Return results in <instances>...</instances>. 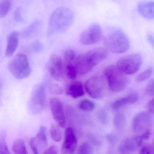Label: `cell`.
<instances>
[{
	"instance_id": "1",
	"label": "cell",
	"mask_w": 154,
	"mask_h": 154,
	"mask_svg": "<svg viewBox=\"0 0 154 154\" xmlns=\"http://www.w3.org/2000/svg\"><path fill=\"white\" fill-rule=\"evenodd\" d=\"M108 55L107 49L102 48H93L77 55L74 64L78 74L83 75L90 72L94 66L106 59Z\"/></svg>"
},
{
	"instance_id": "2",
	"label": "cell",
	"mask_w": 154,
	"mask_h": 154,
	"mask_svg": "<svg viewBox=\"0 0 154 154\" xmlns=\"http://www.w3.org/2000/svg\"><path fill=\"white\" fill-rule=\"evenodd\" d=\"M74 15L71 9L65 7L56 9L51 14L48 25V35L65 32L72 26Z\"/></svg>"
},
{
	"instance_id": "3",
	"label": "cell",
	"mask_w": 154,
	"mask_h": 154,
	"mask_svg": "<svg viewBox=\"0 0 154 154\" xmlns=\"http://www.w3.org/2000/svg\"><path fill=\"white\" fill-rule=\"evenodd\" d=\"M103 44L108 52L114 54L125 53L130 47L128 38L122 31L119 29L108 33L104 37Z\"/></svg>"
},
{
	"instance_id": "4",
	"label": "cell",
	"mask_w": 154,
	"mask_h": 154,
	"mask_svg": "<svg viewBox=\"0 0 154 154\" xmlns=\"http://www.w3.org/2000/svg\"><path fill=\"white\" fill-rule=\"evenodd\" d=\"M104 74L109 88L113 92H119L126 89L129 80L128 75L116 66L111 65L104 70Z\"/></svg>"
},
{
	"instance_id": "5",
	"label": "cell",
	"mask_w": 154,
	"mask_h": 154,
	"mask_svg": "<svg viewBox=\"0 0 154 154\" xmlns=\"http://www.w3.org/2000/svg\"><path fill=\"white\" fill-rule=\"evenodd\" d=\"M8 69L16 79L22 80L31 74V68L27 57L23 54H17L10 62Z\"/></svg>"
},
{
	"instance_id": "6",
	"label": "cell",
	"mask_w": 154,
	"mask_h": 154,
	"mask_svg": "<svg viewBox=\"0 0 154 154\" xmlns=\"http://www.w3.org/2000/svg\"><path fill=\"white\" fill-rule=\"evenodd\" d=\"M142 63L141 56L138 54H133L120 58L116 66L126 74L132 75L139 70Z\"/></svg>"
},
{
	"instance_id": "7",
	"label": "cell",
	"mask_w": 154,
	"mask_h": 154,
	"mask_svg": "<svg viewBox=\"0 0 154 154\" xmlns=\"http://www.w3.org/2000/svg\"><path fill=\"white\" fill-rule=\"evenodd\" d=\"M85 89L88 95L93 99L100 100L105 95L106 85L102 77L94 76L85 83Z\"/></svg>"
},
{
	"instance_id": "8",
	"label": "cell",
	"mask_w": 154,
	"mask_h": 154,
	"mask_svg": "<svg viewBox=\"0 0 154 154\" xmlns=\"http://www.w3.org/2000/svg\"><path fill=\"white\" fill-rule=\"evenodd\" d=\"M46 95L44 86L37 85L33 90L29 101V108L33 114H38L45 107Z\"/></svg>"
},
{
	"instance_id": "9",
	"label": "cell",
	"mask_w": 154,
	"mask_h": 154,
	"mask_svg": "<svg viewBox=\"0 0 154 154\" xmlns=\"http://www.w3.org/2000/svg\"><path fill=\"white\" fill-rule=\"evenodd\" d=\"M103 38V31L98 24H92L82 32L79 37V42L82 45H91L97 44Z\"/></svg>"
},
{
	"instance_id": "10",
	"label": "cell",
	"mask_w": 154,
	"mask_h": 154,
	"mask_svg": "<svg viewBox=\"0 0 154 154\" xmlns=\"http://www.w3.org/2000/svg\"><path fill=\"white\" fill-rule=\"evenodd\" d=\"M153 119L149 112H140L135 115L132 120V128L137 132L149 130L153 126Z\"/></svg>"
},
{
	"instance_id": "11",
	"label": "cell",
	"mask_w": 154,
	"mask_h": 154,
	"mask_svg": "<svg viewBox=\"0 0 154 154\" xmlns=\"http://www.w3.org/2000/svg\"><path fill=\"white\" fill-rule=\"evenodd\" d=\"M48 70L50 75L54 80L62 81L65 73L64 64L62 58L57 55L52 54L48 61Z\"/></svg>"
},
{
	"instance_id": "12",
	"label": "cell",
	"mask_w": 154,
	"mask_h": 154,
	"mask_svg": "<svg viewBox=\"0 0 154 154\" xmlns=\"http://www.w3.org/2000/svg\"><path fill=\"white\" fill-rule=\"evenodd\" d=\"M144 141L141 135L129 137L121 142L119 151L122 154L133 153L141 147Z\"/></svg>"
},
{
	"instance_id": "13",
	"label": "cell",
	"mask_w": 154,
	"mask_h": 154,
	"mask_svg": "<svg viewBox=\"0 0 154 154\" xmlns=\"http://www.w3.org/2000/svg\"><path fill=\"white\" fill-rule=\"evenodd\" d=\"M49 104L52 115L56 122L60 127H65L66 120L62 102L57 98H53L50 99Z\"/></svg>"
},
{
	"instance_id": "14",
	"label": "cell",
	"mask_w": 154,
	"mask_h": 154,
	"mask_svg": "<svg viewBox=\"0 0 154 154\" xmlns=\"http://www.w3.org/2000/svg\"><path fill=\"white\" fill-rule=\"evenodd\" d=\"M65 137L61 152L63 154H72L77 146V139L72 128L68 127L66 129Z\"/></svg>"
},
{
	"instance_id": "15",
	"label": "cell",
	"mask_w": 154,
	"mask_h": 154,
	"mask_svg": "<svg viewBox=\"0 0 154 154\" xmlns=\"http://www.w3.org/2000/svg\"><path fill=\"white\" fill-rule=\"evenodd\" d=\"M20 34L17 31L11 32L8 37L6 55L8 57H11L16 52L18 46Z\"/></svg>"
},
{
	"instance_id": "16",
	"label": "cell",
	"mask_w": 154,
	"mask_h": 154,
	"mask_svg": "<svg viewBox=\"0 0 154 154\" xmlns=\"http://www.w3.org/2000/svg\"><path fill=\"white\" fill-rule=\"evenodd\" d=\"M66 93L72 98H76L82 97L84 94L82 84L80 82H72L67 85Z\"/></svg>"
},
{
	"instance_id": "17",
	"label": "cell",
	"mask_w": 154,
	"mask_h": 154,
	"mask_svg": "<svg viewBox=\"0 0 154 154\" xmlns=\"http://www.w3.org/2000/svg\"><path fill=\"white\" fill-rule=\"evenodd\" d=\"M138 11L143 17L146 19H154V2H147L140 3L138 7Z\"/></svg>"
},
{
	"instance_id": "18",
	"label": "cell",
	"mask_w": 154,
	"mask_h": 154,
	"mask_svg": "<svg viewBox=\"0 0 154 154\" xmlns=\"http://www.w3.org/2000/svg\"><path fill=\"white\" fill-rule=\"evenodd\" d=\"M138 100V96L137 94H131L113 102L112 104V108L113 110L119 109L124 106L135 103Z\"/></svg>"
},
{
	"instance_id": "19",
	"label": "cell",
	"mask_w": 154,
	"mask_h": 154,
	"mask_svg": "<svg viewBox=\"0 0 154 154\" xmlns=\"http://www.w3.org/2000/svg\"><path fill=\"white\" fill-rule=\"evenodd\" d=\"M42 22L40 20H35L23 29L20 32V35L23 38H30L35 36L39 31Z\"/></svg>"
},
{
	"instance_id": "20",
	"label": "cell",
	"mask_w": 154,
	"mask_h": 154,
	"mask_svg": "<svg viewBox=\"0 0 154 154\" xmlns=\"http://www.w3.org/2000/svg\"><path fill=\"white\" fill-rule=\"evenodd\" d=\"M35 138V142L39 150L42 151L48 146V139L46 135V128L45 126H42L39 128L38 132Z\"/></svg>"
},
{
	"instance_id": "21",
	"label": "cell",
	"mask_w": 154,
	"mask_h": 154,
	"mask_svg": "<svg viewBox=\"0 0 154 154\" xmlns=\"http://www.w3.org/2000/svg\"><path fill=\"white\" fill-rule=\"evenodd\" d=\"M74 62L72 63H64L65 73L67 78L72 80L75 79L78 74L77 69L75 65Z\"/></svg>"
},
{
	"instance_id": "22",
	"label": "cell",
	"mask_w": 154,
	"mask_h": 154,
	"mask_svg": "<svg viewBox=\"0 0 154 154\" xmlns=\"http://www.w3.org/2000/svg\"><path fill=\"white\" fill-rule=\"evenodd\" d=\"M12 150L16 154H27L28 151L24 140L22 139L16 140L12 146Z\"/></svg>"
},
{
	"instance_id": "23",
	"label": "cell",
	"mask_w": 154,
	"mask_h": 154,
	"mask_svg": "<svg viewBox=\"0 0 154 154\" xmlns=\"http://www.w3.org/2000/svg\"><path fill=\"white\" fill-rule=\"evenodd\" d=\"M127 119L123 113H117L113 119V125L116 129L121 130L127 125Z\"/></svg>"
},
{
	"instance_id": "24",
	"label": "cell",
	"mask_w": 154,
	"mask_h": 154,
	"mask_svg": "<svg viewBox=\"0 0 154 154\" xmlns=\"http://www.w3.org/2000/svg\"><path fill=\"white\" fill-rule=\"evenodd\" d=\"M11 0H1L0 2V17H5L10 10Z\"/></svg>"
},
{
	"instance_id": "25",
	"label": "cell",
	"mask_w": 154,
	"mask_h": 154,
	"mask_svg": "<svg viewBox=\"0 0 154 154\" xmlns=\"http://www.w3.org/2000/svg\"><path fill=\"white\" fill-rule=\"evenodd\" d=\"M79 108L84 111H92L95 108V104L88 99H84L79 103Z\"/></svg>"
},
{
	"instance_id": "26",
	"label": "cell",
	"mask_w": 154,
	"mask_h": 154,
	"mask_svg": "<svg viewBox=\"0 0 154 154\" xmlns=\"http://www.w3.org/2000/svg\"><path fill=\"white\" fill-rule=\"evenodd\" d=\"M51 137L56 142H59L62 138V133L61 130L56 125H52L50 128Z\"/></svg>"
},
{
	"instance_id": "27",
	"label": "cell",
	"mask_w": 154,
	"mask_h": 154,
	"mask_svg": "<svg viewBox=\"0 0 154 154\" xmlns=\"http://www.w3.org/2000/svg\"><path fill=\"white\" fill-rule=\"evenodd\" d=\"M153 73V69L151 67L146 69V70L137 75L136 81L137 82L140 83L146 81L150 77Z\"/></svg>"
},
{
	"instance_id": "28",
	"label": "cell",
	"mask_w": 154,
	"mask_h": 154,
	"mask_svg": "<svg viewBox=\"0 0 154 154\" xmlns=\"http://www.w3.org/2000/svg\"><path fill=\"white\" fill-rule=\"evenodd\" d=\"M76 53L72 49L66 50L64 54V63H72L77 57Z\"/></svg>"
},
{
	"instance_id": "29",
	"label": "cell",
	"mask_w": 154,
	"mask_h": 154,
	"mask_svg": "<svg viewBox=\"0 0 154 154\" xmlns=\"http://www.w3.org/2000/svg\"><path fill=\"white\" fill-rule=\"evenodd\" d=\"M93 153V149L89 143L84 142L82 143L79 148L78 153L80 154H90Z\"/></svg>"
},
{
	"instance_id": "30",
	"label": "cell",
	"mask_w": 154,
	"mask_h": 154,
	"mask_svg": "<svg viewBox=\"0 0 154 154\" xmlns=\"http://www.w3.org/2000/svg\"><path fill=\"white\" fill-rule=\"evenodd\" d=\"M0 153L2 154H9L8 148L6 141L5 132L1 133L0 137Z\"/></svg>"
},
{
	"instance_id": "31",
	"label": "cell",
	"mask_w": 154,
	"mask_h": 154,
	"mask_svg": "<svg viewBox=\"0 0 154 154\" xmlns=\"http://www.w3.org/2000/svg\"><path fill=\"white\" fill-rule=\"evenodd\" d=\"M97 118L99 121L103 125L108 124L109 122V117L108 114L105 110L101 109L98 111L97 113Z\"/></svg>"
},
{
	"instance_id": "32",
	"label": "cell",
	"mask_w": 154,
	"mask_h": 154,
	"mask_svg": "<svg viewBox=\"0 0 154 154\" xmlns=\"http://www.w3.org/2000/svg\"><path fill=\"white\" fill-rule=\"evenodd\" d=\"M145 93L149 96H154V78L149 82L145 88Z\"/></svg>"
},
{
	"instance_id": "33",
	"label": "cell",
	"mask_w": 154,
	"mask_h": 154,
	"mask_svg": "<svg viewBox=\"0 0 154 154\" xmlns=\"http://www.w3.org/2000/svg\"><path fill=\"white\" fill-rule=\"evenodd\" d=\"M140 154H154V148L152 144H145L142 145L140 149Z\"/></svg>"
},
{
	"instance_id": "34",
	"label": "cell",
	"mask_w": 154,
	"mask_h": 154,
	"mask_svg": "<svg viewBox=\"0 0 154 154\" xmlns=\"http://www.w3.org/2000/svg\"><path fill=\"white\" fill-rule=\"evenodd\" d=\"M30 50L33 52H40L42 50L43 46L42 44L38 41H35L31 44L29 46Z\"/></svg>"
},
{
	"instance_id": "35",
	"label": "cell",
	"mask_w": 154,
	"mask_h": 154,
	"mask_svg": "<svg viewBox=\"0 0 154 154\" xmlns=\"http://www.w3.org/2000/svg\"><path fill=\"white\" fill-rule=\"evenodd\" d=\"M14 18L16 22H21L23 21V18L21 14V10L20 8L16 9L14 12Z\"/></svg>"
},
{
	"instance_id": "36",
	"label": "cell",
	"mask_w": 154,
	"mask_h": 154,
	"mask_svg": "<svg viewBox=\"0 0 154 154\" xmlns=\"http://www.w3.org/2000/svg\"><path fill=\"white\" fill-rule=\"evenodd\" d=\"M29 145H30V148L34 154H38L39 153L38 148L35 142L34 137L30 139V141H29Z\"/></svg>"
},
{
	"instance_id": "37",
	"label": "cell",
	"mask_w": 154,
	"mask_h": 154,
	"mask_svg": "<svg viewBox=\"0 0 154 154\" xmlns=\"http://www.w3.org/2000/svg\"><path fill=\"white\" fill-rule=\"evenodd\" d=\"M89 138H90V140L91 141L92 143L94 144V145H95V146H99L101 144V141L97 137H95L94 135H90V136H89Z\"/></svg>"
},
{
	"instance_id": "38",
	"label": "cell",
	"mask_w": 154,
	"mask_h": 154,
	"mask_svg": "<svg viewBox=\"0 0 154 154\" xmlns=\"http://www.w3.org/2000/svg\"><path fill=\"white\" fill-rule=\"evenodd\" d=\"M57 149L56 147L55 146H50V147L48 148L47 149L45 150L44 152H43V154H57Z\"/></svg>"
},
{
	"instance_id": "39",
	"label": "cell",
	"mask_w": 154,
	"mask_h": 154,
	"mask_svg": "<svg viewBox=\"0 0 154 154\" xmlns=\"http://www.w3.org/2000/svg\"><path fill=\"white\" fill-rule=\"evenodd\" d=\"M147 109L149 113L154 114V98L148 103Z\"/></svg>"
},
{
	"instance_id": "40",
	"label": "cell",
	"mask_w": 154,
	"mask_h": 154,
	"mask_svg": "<svg viewBox=\"0 0 154 154\" xmlns=\"http://www.w3.org/2000/svg\"><path fill=\"white\" fill-rule=\"evenodd\" d=\"M107 140L111 146H113L116 143V137L112 134H109L107 136Z\"/></svg>"
},
{
	"instance_id": "41",
	"label": "cell",
	"mask_w": 154,
	"mask_h": 154,
	"mask_svg": "<svg viewBox=\"0 0 154 154\" xmlns=\"http://www.w3.org/2000/svg\"><path fill=\"white\" fill-rule=\"evenodd\" d=\"M148 41L152 47L154 48V37L152 35H149L147 37Z\"/></svg>"
},
{
	"instance_id": "42",
	"label": "cell",
	"mask_w": 154,
	"mask_h": 154,
	"mask_svg": "<svg viewBox=\"0 0 154 154\" xmlns=\"http://www.w3.org/2000/svg\"><path fill=\"white\" fill-rule=\"evenodd\" d=\"M152 146H153V147H154V140H153V143H152Z\"/></svg>"
}]
</instances>
